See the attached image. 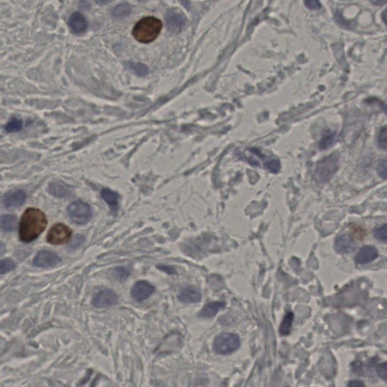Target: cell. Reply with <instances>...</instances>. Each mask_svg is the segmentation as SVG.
Listing matches in <instances>:
<instances>
[{
    "label": "cell",
    "mask_w": 387,
    "mask_h": 387,
    "mask_svg": "<svg viewBox=\"0 0 387 387\" xmlns=\"http://www.w3.org/2000/svg\"><path fill=\"white\" fill-rule=\"evenodd\" d=\"M45 214L36 208H28L22 216L19 225V238L21 242L30 243L45 231L47 226Z\"/></svg>",
    "instance_id": "cell-1"
},
{
    "label": "cell",
    "mask_w": 387,
    "mask_h": 387,
    "mask_svg": "<svg viewBox=\"0 0 387 387\" xmlns=\"http://www.w3.org/2000/svg\"><path fill=\"white\" fill-rule=\"evenodd\" d=\"M161 20L154 17H144L136 23L133 30V36L139 42L148 43L154 41L162 29Z\"/></svg>",
    "instance_id": "cell-2"
},
{
    "label": "cell",
    "mask_w": 387,
    "mask_h": 387,
    "mask_svg": "<svg viewBox=\"0 0 387 387\" xmlns=\"http://www.w3.org/2000/svg\"><path fill=\"white\" fill-rule=\"evenodd\" d=\"M339 168V156L337 154L324 157L317 163L315 169V180L318 184L328 182Z\"/></svg>",
    "instance_id": "cell-3"
},
{
    "label": "cell",
    "mask_w": 387,
    "mask_h": 387,
    "mask_svg": "<svg viewBox=\"0 0 387 387\" xmlns=\"http://www.w3.org/2000/svg\"><path fill=\"white\" fill-rule=\"evenodd\" d=\"M241 340L238 334L223 333L215 337L213 350L219 355H229L240 348Z\"/></svg>",
    "instance_id": "cell-4"
},
{
    "label": "cell",
    "mask_w": 387,
    "mask_h": 387,
    "mask_svg": "<svg viewBox=\"0 0 387 387\" xmlns=\"http://www.w3.org/2000/svg\"><path fill=\"white\" fill-rule=\"evenodd\" d=\"M68 215L77 225H85L93 218V211L89 204L82 201H73L68 206Z\"/></svg>",
    "instance_id": "cell-5"
},
{
    "label": "cell",
    "mask_w": 387,
    "mask_h": 387,
    "mask_svg": "<svg viewBox=\"0 0 387 387\" xmlns=\"http://www.w3.org/2000/svg\"><path fill=\"white\" fill-rule=\"evenodd\" d=\"M72 231L65 224L54 225L47 235V242L51 245H62L70 242Z\"/></svg>",
    "instance_id": "cell-6"
},
{
    "label": "cell",
    "mask_w": 387,
    "mask_h": 387,
    "mask_svg": "<svg viewBox=\"0 0 387 387\" xmlns=\"http://www.w3.org/2000/svg\"><path fill=\"white\" fill-rule=\"evenodd\" d=\"M117 302L118 296L115 292L110 289H104L95 296L93 304L96 308H106L117 304Z\"/></svg>",
    "instance_id": "cell-7"
},
{
    "label": "cell",
    "mask_w": 387,
    "mask_h": 387,
    "mask_svg": "<svg viewBox=\"0 0 387 387\" xmlns=\"http://www.w3.org/2000/svg\"><path fill=\"white\" fill-rule=\"evenodd\" d=\"M61 262L59 255L50 250H42L36 254L34 259V265L39 268H52Z\"/></svg>",
    "instance_id": "cell-8"
},
{
    "label": "cell",
    "mask_w": 387,
    "mask_h": 387,
    "mask_svg": "<svg viewBox=\"0 0 387 387\" xmlns=\"http://www.w3.org/2000/svg\"><path fill=\"white\" fill-rule=\"evenodd\" d=\"M155 288L154 286L146 281H140L136 282L132 287L131 295L133 298L137 302L146 300L154 293Z\"/></svg>",
    "instance_id": "cell-9"
},
{
    "label": "cell",
    "mask_w": 387,
    "mask_h": 387,
    "mask_svg": "<svg viewBox=\"0 0 387 387\" xmlns=\"http://www.w3.org/2000/svg\"><path fill=\"white\" fill-rule=\"evenodd\" d=\"M167 27L170 31L178 33L182 30L185 25V15L177 10H170L166 15Z\"/></svg>",
    "instance_id": "cell-10"
},
{
    "label": "cell",
    "mask_w": 387,
    "mask_h": 387,
    "mask_svg": "<svg viewBox=\"0 0 387 387\" xmlns=\"http://www.w3.org/2000/svg\"><path fill=\"white\" fill-rule=\"evenodd\" d=\"M27 195L21 190L10 191L5 194L3 198L4 206L8 209L19 208L26 201Z\"/></svg>",
    "instance_id": "cell-11"
},
{
    "label": "cell",
    "mask_w": 387,
    "mask_h": 387,
    "mask_svg": "<svg viewBox=\"0 0 387 387\" xmlns=\"http://www.w3.org/2000/svg\"><path fill=\"white\" fill-rule=\"evenodd\" d=\"M334 248L337 253L340 254H347L355 250L356 248V243L350 235H340L336 238Z\"/></svg>",
    "instance_id": "cell-12"
},
{
    "label": "cell",
    "mask_w": 387,
    "mask_h": 387,
    "mask_svg": "<svg viewBox=\"0 0 387 387\" xmlns=\"http://www.w3.org/2000/svg\"><path fill=\"white\" fill-rule=\"evenodd\" d=\"M378 254V249L375 246L367 245L359 249L355 256V260L358 264H367L376 259Z\"/></svg>",
    "instance_id": "cell-13"
},
{
    "label": "cell",
    "mask_w": 387,
    "mask_h": 387,
    "mask_svg": "<svg viewBox=\"0 0 387 387\" xmlns=\"http://www.w3.org/2000/svg\"><path fill=\"white\" fill-rule=\"evenodd\" d=\"M69 27L73 34H81L88 28V21L83 14L74 12L69 18Z\"/></svg>",
    "instance_id": "cell-14"
},
{
    "label": "cell",
    "mask_w": 387,
    "mask_h": 387,
    "mask_svg": "<svg viewBox=\"0 0 387 387\" xmlns=\"http://www.w3.org/2000/svg\"><path fill=\"white\" fill-rule=\"evenodd\" d=\"M201 293L194 287H186L181 289L178 294V298L181 303L190 304V303H199L201 301Z\"/></svg>",
    "instance_id": "cell-15"
},
{
    "label": "cell",
    "mask_w": 387,
    "mask_h": 387,
    "mask_svg": "<svg viewBox=\"0 0 387 387\" xmlns=\"http://www.w3.org/2000/svg\"><path fill=\"white\" fill-rule=\"evenodd\" d=\"M72 187L67 185L63 181H56L51 182L49 186V191L51 195L59 198L68 196L72 191Z\"/></svg>",
    "instance_id": "cell-16"
},
{
    "label": "cell",
    "mask_w": 387,
    "mask_h": 387,
    "mask_svg": "<svg viewBox=\"0 0 387 387\" xmlns=\"http://www.w3.org/2000/svg\"><path fill=\"white\" fill-rule=\"evenodd\" d=\"M225 304L223 302H211L204 306V308L200 312L199 316L205 318L214 317L219 313V310L225 307Z\"/></svg>",
    "instance_id": "cell-17"
},
{
    "label": "cell",
    "mask_w": 387,
    "mask_h": 387,
    "mask_svg": "<svg viewBox=\"0 0 387 387\" xmlns=\"http://www.w3.org/2000/svg\"><path fill=\"white\" fill-rule=\"evenodd\" d=\"M101 196L113 210H117L120 196L116 191L109 188H103L101 191Z\"/></svg>",
    "instance_id": "cell-18"
},
{
    "label": "cell",
    "mask_w": 387,
    "mask_h": 387,
    "mask_svg": "<svg viewBox=\"0 0 387 387\" xmlns=\"http://www.w3.org/2000/svg\"><path fill=\"white\" fill-rule=\"evenodd\" d=\"M17 225H18V219L15 215L7 214L0 217V228L4 232H9L15 230Z\"/></svg>",
    "instance_id": "cell-19"
},
{
    "label": "cell",
    "mask_w": 387,
    "mask_h": 387,
    "mask_svg": "<svg viewBox=\"0 0 387 387\" xmlns=\"http://www.w3.org/2000/svg\"><path fill=\"white\" fill-rule=\"evenodd\" d=\"M293 317H294V316H293V313L292 312H288L285 315V316L283 317V321H282L280 325V329H279L281 335L287 336L290 334V331H291L292 324H293Z\"/></svg>",
    "instance_id": "cell-20"
},
{
    "label": "cell",
    "mask_w": 387,
    "mask_h": 387,
    "mask_svg": "<svg viewBox=\"0 0 387 387\" xmlns=\"http://www.w3.org/2000/svg\"><path fill=\"white\" fill-rule=\"evenodd\" d=\"M112 277L119 281H124L130 276V271L126 267L119 266L112 269Z\"/></svg>",
    "instance_id": "cell-21"
},
{
    "label": "cell",
    "mask_w": 387,
    "mask_h": 387,
    "mask_svg": "<svg viewBox=\"0 0 387 387\" xmlns=\"http://www.w3.org/2000/svg\"><path fill=\"white\" fill-rule=\"evenodd\" d=\"M22 120L21 119L16 118V117H12L4 127V129L8 133H18L22 130Z\"/></svg>",
    "instance_id": "cell-22"
},
{
    "label": "cell",
    "mask_w": 387,
    "mask_h": 387,
    "mask_svg": "<svg viewBox=\"0 0 387 387\" xmlns=\"http://www.w3.org/2000/svg\"><path fill=\"white\" fill-rule=\"evenodd\" d=\"M130 11H131V8L128 4L122 3L113 8L112 15L116 18H120V17L127 16L130 13Z\"/></svg>",
    "instance_id": "cell-23"
},
{
    "label": "cell",
    "mask_w": 387,
    "mask_h": 387,
    "mask_svg": "<svg viewBox=\"0 0 387 387\" xmlns=\"http://www.w3.org/2000/svg\"><path fill=\"white\" fill-rule=\"evenodd\" d=\"M16 267V264L12 259H5L0 260V275L6 274L13 271Z\"/></svg>",
    "instance_id": "cell-24"
},
{
    "label": "cell",
    "mask_w": 387,
    "mask_h": 387,
    "mask_svg": "<svg viewBox=\"0 0 387 387\" xmlns=\"http://www.w3.org/2000/svg\"><path fill=\"white\" fill-rule=\"evenodd\" d=\"M336 141V134L330 133L323 137L319 143L320 149L325 150L331 147Z\"/></svg>",
    "instance_id": "cell-25"
},
{
    "label": "cell",
    "mask_w": 387,
    "mask_h": 387,
    "mask_svg": "<svg viewBox=\"0 0 387 387\" xmlns=\"http://www.w3.org/2000/svg\"><path fill=\"white\" fill-rule=\"evenodd\" d=\"M374 236L380 242H387V225L384 224L382 226L378 227L374 229Z\"/></svg>",
    "instance_id": "cell-26"
},
{
    "label": "cell",
    "mask_w": 387,
    "mask_h": 387,
    "mask_svg": "<svg viewBox=\"0 0 387 387\" xmlns=\"http://www.w3.org/2000/svg\"><path fill=\"white\" fill-rule=\"evenodd\" d=\"M130 69L136 74L140 76H145L148 74V69L147 67L142 64H133L130 65Z\"/></svg>",
    "instance_id": "cell-27"
},
{
    "label": "cell",
    "mask_w": 387,
    "mask_h": 387,
    "mask_svg": "<svg viewBox=\"0 0 387 387\" xmlns=\"http://www.w3.org/2000/svg\"><path fill=\"white\" fill-rule=\"evenodd\" d=\"M265 166H266V168L271 171L272 173H274V174H277V173L279 172V170L281 169V164L279 162V160H276V159H273V160H270V161H267V162L265 164Z\"/></svg>",
    "instance_id": "cell-28"
},
{
    "label": "cell",
    "mask_w": 387,
    "mask_h": 387,
    "mask_svg": "<svg viewBox=\"0 0 387 387\" xmlns=\"http://www.w3.org/2000/svg\"><path fill=\"white\" fill-rule=\"evenodd\" d=\"M378 144L383 149H387V127H383L380 130L378 138Z\"/></svg>",
    "instance_id": "cell-29"
},
{
    "label": "cell",
    "mask_w": 387,
    "mask_h": 387,
    "mask_svg": "<svg viewBox=\"0 0 387 387\" xmlns=\"http://www.w3.org/2000/svg\"><path fill=\"white\" fill-rule=\"evenodd\" d=\"M378 173L380 176L382 177L384 179L387 178V160L386 159H383L380 161L378 166Z\"/></svg>",
    "instance_id": "cell-30"
},
{
    "label": "cell",
    "mask_w": 387,
    "mask_h": 387,
    "mask_svg": "<svg viewBox=\"0 0 387 387\" xmlns=\"http://www.w3.org/2000/svg\"><path fill=\"white\" fill-rule=\"evenodd\" d=\"M304 3L310 9L316 10L321 8V2L317 0H308V1H305Z\"/></svg>",
    "instance_id": "cell-31"
},
{
    "label": "cell",
    "mask_w": 387,
    "mask_h": 387,
    "mask_svg": "<svg viewBox=\"0 0 387 387\" xmlns=\"http://www.w3.org/2000/svg\"><path fill=\"white\" fill-rule=\"evenodd\" d=\"M378 375L384 381L387 380V362L383 363L378 367L377 369Z\"/></svg>",
    "instance_id": "cell-32"
},
{
    "label": "cell",
    "mask_w": 387,
    "mask_h": 387,
    "mask_svg": "<svg viewBox=\"0 0 387 387\" xmlns=\"http://www.w3.org/2000/svg\"><path fill=\"white\" fill-rule=\"evenodd\" d=\"M348 387H366L365 384L359 380H352L348 384Z\"/></svg>",
    "instance_id": "cell-33"
},
{
    "label": "cell",
    "mask_w": 387,
    "mask_h": 387,
    "mask_svg": "<svg viewBox=\"0 0 387 387\" xmlns=\"http://www.w3.org/2000/svg\"><path fill=\"white\" fill-rule=\"evenodd\" d=\"M5 252H6V246H5V244L0 242V256L5 254Z\"/></svg>",
    "instance_id": "cell-34"
}]
</instances>
